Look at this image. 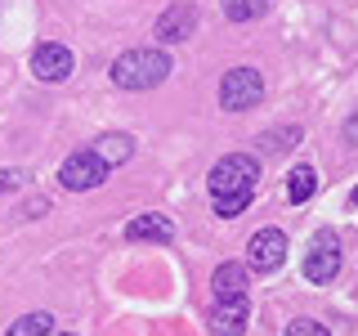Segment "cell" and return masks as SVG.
<instances>
[{
    "label": "cell",
    "instance_id": "52a82bcc",
    "mask_svg": "<svg viewBox=\"0 0 358 336\" xmlns=\"http://www.w3.org/2000/svg\"><path fill=\"white\" fill-rule=\"evenodd\" d=\"M72 67H76L72 50L59 45V41H45V45H36V54H31V72H36L41 81H63V76H72Z\"/></svg>",
    "mask_w": 358,
    "mask_h": 336
},
{
    "label": "cell",
    "instance_id": "5b68a950",
    "mask_svg": "<svg viewBox=\"0 0 358 336\" xmlns=\"http://www.w3.org/2000/svg\"><path fill=\"white\" fill-rule=\"evenodd\" d=\"M108 171H112V166H103L94 153L85 148V153H72L59 166V179H63V188H72V193H85V188H99V184H103Z\"/></svg>",
    "mask_w": 358,
    "mask_h": 336
},
{
    "label": "cell",
    "instance_id": "277c9868",
    "mask_svg": "<svg viewBox=\"0 0 358 336\" xmlns=\"http://www.w3.org/2000/svg\"><path fill=\"white\" fill-rule=\"evenodd\" d=\"M341 274V238L336 233H313L309 251H305V278L309 283H331Z\"/></svg>",
    "mask_w": 358,
    "mask_h": 336
},
{
    "label": "cell",
    "instance_id": "ba28073f",
    "mask_svg": "<svg viewBox=\"0 0 358 336\" xmlns=\"http://www.w3.org/2000/svg\"><path fill=\"white\" fill-rule=\"evenodd\" d=\"M197 27V5H171L162 18H157V41L175 45V41H188Z\"/></svg>",
    "mask_w": 358,
    "mask_h": 336
},
{
    "label": "cell",
    "instance_id": "7c38bea8",
    "mask_svg": "<svg viewBox=\"0 0 358 336\" xmlns=\"http://www.w3.org/2000/svg\"><path fill=\"white\" fill-rule=\"evenodd\" d=\"M90 153H94V157H99L103 166H121V162H126V157L134 153V144L126 139V134H103V139H99V144H94Z\"/></svg>",
    "mask_w": 358,
    "mask_h": 336
},
{
    "label": "cell",
    "instance_id": "5bb4252c",
    "mask_svg": "<svg viewBox=\"0 0 358 336\" xmlns=\"http://www.w3.org/2000/svg\"><path fill=\"white\" fill-rule=\"evenodd\" d=\"M50 332H54V318L45 309H36V314H22L5 336H50Z\"/></svg>",
    "mask_w": 358,
    "mask_h": 336
},
{
    "label": "cell",
    "instance_id": "8992f818",
    "mask_svg": "<svg viewBox=\"0 0 358 336\" xmlns=\"http://www.w3.org/2000/svg\"><path fill=\"white\" fill-rule=\"evenodd\" d=\"M287 260V233L282 229H260L246 246V265L255 269V274H268V269H278Z\"/></svg>",
    "mask_w": 358,
    "mask_h": 336
},
{
    "label": "cell",
    "instance_id": "ffe728a7",
    "mask_svg": "<svg viewBox=\"0 0 358 336\" xmlns=\"http://www.w3.org/2000/svg\"><path fill=\"white\" fill-rule=\"evenodd\" d=\"M59 336H72V332H59Z\"/></svg>",
    "mask_w": 358,
    "mask_h": 336
},
{
    "label": "cell",
    "instance_id": "8fae6325",
    "mask_svg": "<svg viewBox=\"0 0 358 336\" xmlns=\"http://www.w3.org/2000/svg\"><path fill=\"white\" fill-rule=\"evenodd\" d=\"M126 238L130 242H171L175 238V224L166 216H134L126 224Z\"/></svg>",
    "mask_w": 358,
    "mask_h": 336
},
{
    "label": "cell",
    "instance_id": "3957f363",
    "mask_svg": "<svg viewBox=\"0 0 358 336\" xmlns=\"http://www.w3.org/2000/svg\"><path fill=\"white\" fill-rule=\"evenodd\" d=\"M260 94H264V81H260V72H255V67H233V72L220 81V108L224 112L255 108V104H260Z\"/></svg>",
    "mask_w": 358,
    "mask_h": 336
},
{
    "label": "cell",
    "instance_id": "9c48e42d",
    "mask_svg": "<svg viewBox=\"0 0 358 336\" xmlns=\"http://www.w3.org/2000/svg\"><path fill=\"white\" fill-rule=\"evenodd\" d=\"M246 283H251V274H246L242 260H224V265L215 269V278H210L215 300H242V296H246Z\"/></svg>",
    "mask_w": 358,
    "mask_h": 336
},
{
    "label": "cell",
    "instance_id": "9a60e30c",
    "mask_svg": "<svg viewBox=\"0 0 358 336\" xmlns=\"http://www.w3.org/2000/svg\"><path fill=\"white\" fill-rule=\"evenodd\" d=\"M220 5H224V14H229L233 22H251V18L264 14L268 0H220Z\"/></svg>",
    "mask_w": 358,
    "mask_h": 336
},
{
    "label": "cell",
    "instance_id": "d6986e66",
    "mask_svg": "<svg viewBox=\"0 0 358 336\" xmlns=\"http://www.w3.org/2000/svg\"><path fill=\"white\" fill-rule=\"evenodd\" d=\"M354 202H358V188H354Z\"/></svg>",
    "mask_w": 358,
    "mask_h": 336
},
{
    "label": "cell",
    "instance_id": "ac0fdd59",
    "mask_svg": "<svg viewBox=\"0 0 358 336\" xmlns=\"http://www.w3.org/2000/svg\"><path fill=\"white\" fill-rule=\"evenodd\" d=\"M345 139H350V144H358V117L350 121V130H345Z\"/></svg>",
    "mask_w": 358,
    "mask_h": 336
},
{
    "label": "cell",
    "instance_id": "7a4b0ae2",
    "mask_svg": "<svg viewBox=\"0 0 358 336\" xmlns=\"http://www.w3.org/2000/svg\"><path fill=\"white\" fill-rule=\"evenodd\" d=\"M171 76V54L166 50H126L112 59V81L121 90H152Z\"/></svg>",
    "mask_w": 358,
    "mask_h": 336
},
{
    "label": "cell",
    "instance_id": "2e32d148",
    "mask_svg": "<svg viewBox=\"0 0 358 336\" xmlns=\"http://www.w3.org/2000/svg\"><path fill=\"white\" fill-rule=\"evenodd\" d=\"M287 336H331L327 328H322V323H313V318H296L287 328Z\"/></svg>",
    "mask_w": 358,
    "mask_h": 336
},
{
    "label": "cell",
    "instance_id": "6da1fadb",
    "mask_svg": "<svg viewBox=\"0 0 358 336\" xmlns=\"http://www.w3.org/2000/svg\"><path fill=\"white\" fill-rule=\"evenodd\" d=\"M255 184H260V162L255 157H246V153L220 157V166L206 179L210 197H215V216H229V220L242 216L255 197Z\"/></svg>",
    "mask_w": 358,
    "mask_h": 336
},
{
    "label": "cell",
    "instance_id": "30bf717a",
    "mask_svg": "<svg viewBox=\"0 0 358 336\" xmlns=\"http://www.w3.org/2000/svg\"><path fill=\"white\" fill-rule=\"evenodd\" d=\"M246 314H251V305L242 300H215V314H210V328H215L220 336H242L246 332Z\"/></svg>",
    "mask_w": 358,
    "mask_h": 336
},
{
    "label": "cell",
    "instance_id": "4fadbf2b",
    "mask_svg": "<svg viewBox=\"0 0 358 336\" xmlns=\"http://www.w3.org/2000/svg\"><path fill=\"white\" fill-rule=\"evenodd\" d=\"M313 171L309 166H291V175H287V202L296 206V202H309V193H313Z\"/></svg>",
    "mask_w": 358,
    "mask_h": 336
},
{
    "label": "cell",
    "instance_id": "e0dca14e",
    "mask_svg": "<svg viewBox=\"0 0 358 336\" xmlns=\"http://www.w3.org/2000/svg\"><path fill=\"white\" fill-rule=\"evenodd\" d=\"M14 184H22V175H0V188H14Z\"/></svg>",
    "mask_w": 358,
    "mask_h": 336
}]
</instances>
